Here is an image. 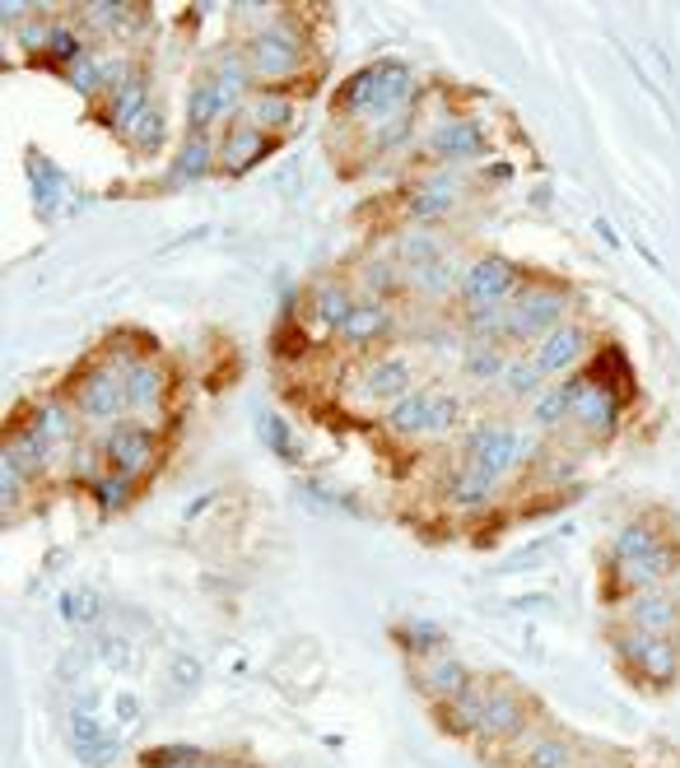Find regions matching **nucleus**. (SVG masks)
Wrapping results in <instances>:
<instances>
[{
	"label": "nucleus",
	"mask_w": 680,
	"mask_h": 768,
	"mask_svg": "<svg viewBox=\"0 0 680 768\" xmlns=\"http://www.w3.org/2000/svg\"><path fill=\"white\" fill-rule=\"evenodd\" d=\"M359 279H363V285H369L373 293H392L401 275H396V266H392V261H363Z\"/></svg>",
	"instance_id": "de8ad7c7"
},
{
	"label": "nucleus",
	"mask_w": 680,
	"mask_h": 768,
	"mask_svg": "<svg viewBox=\"0 0 680 768\" xmlns=\"http://www.w3.org/2000/svg\"><path fill=\"white\" fill-rule=\"evenodd\" d=\"M401 638H406V648H410L415 657H425V648H433V643H439V628H433V624H410Z\"/></svg>",
	"instance_id": "3c124183"
},
{
	"label": "nucleus",
	"mask_w": 680,
	"mask_h": 768,
	"mask_svg": "<svg viewBox=\"0 0 680 768\" xmlns=\"http://www.w3.org/2000/svg\"><path fill=\"white\" fill-rule=\"evenodd\" d=\"M164 392H168V377L159 363H135V369L127 373V406L131 410H141V415H154L164 406Z\"/></svg>",
	"instance_id": "4be33fe9"
},
{
	"label": "nucleus",
	"mask_w": 680,
	"mask_h": 768,
	"mask_svg": "<svg viewBox=\"0 0 680 768\" xmlns=\"http://www.w3.org/2000/svg\"><path fill=\"white\" fill-rule=\"evenodd\" d=\"M33 196H38L43 209H51V205H57V196H61V172L43 168L38 159H33Z\"/></svg>",
	"instance_id": "a18cd8bd"
},
{
	"label": "nucleus",
	"mask_w": 680,
	"mask_h": 768,
	"mask_svg": "<svg viewBox=\"0 0 680 768\" xmlns=\"http://www.w3.org/2000/svg\"><path fill=\"white\" fill-rule=\"evenodd\" d=\"M624 610H630V628H643V634H657V638L680 624V601L671 597V591H661V587L639 591Z\"/></svg>",
	"instance_id": "ddd939ff"
},
{
	"label": "nucleus",
	"mask_w": 680,
	"mask_h": 768,
	"mask_svg": "<svg viewBox=\"0 0 680 768\" xmlns=\"http://www.w3.org/2000/svg\"><path fill=\"white\" fill-rule=\"evenodd\" d=\"M392 331H396V317L382 303H355V312L341 326V340L345 345H373L382 336H392Z\"/></svg>",
	"instance_id": "412c9836"
},
{
	"label": "nucleus",
	"mask_w": 680,
	"mask_h": 768,
	"mask_svg": "<svg viewBox=\"0 0 680 768\" xmlns=\"http://www.w3.org/2000/svg\"><path fill=\"white\" fill-rule=\"evenodd\" d=\"M396 256L406 261L410 271H420V266H429V261L443 256V238L433 233V229H425V224H420V229H406V233L396 238Z\"/></svg>",
	"instance_id": "c756f323"
},
{
	"label": "nucleus",
	"mask_w": 680,
	"mask_h": 768,
	"mask_svg": "<svg viewBox=\"0 0 680 768\" xmlns=\"http://www.w3.org/2000/svg\"><path fill=\"white\" fill-rule=\"evenodd\" d=\"M75 406L84 419H117L127 410V377L117 369H98V373H84L80 387H75Z\"/></svg>",
	"instance_id": "6e6552de"
},
{
	"label": "nucleus",
	"mask_w": 680,
	"mask_h": 768,
	"mask_svg": "<svg viewBox=\"0 0 680 768\" xmlns=\"http://www.w3.org/2000/svg\"><path fill=\"white\" fill-rule=\"evenodd\" d=\"M578 387L583 382H564V387H546L536 396V406H532V419L540 429H550V424H560V419L573 410V400H578Z\"/></svg>",
	"instance_id": "473e14b6"
},
{
	"label": "nucleus",
	"mask_w": 680,
	"mask_h": 768,
	"mask_svg": "<svg viewBox=\"0 0 680 768\" xmlns=\"http://www.w3.org/2000/svg\"><path fill=\"white\" fill-rule=\"evenodd\" d=\"M127 75H131L127 61H121V57H98V51H84V57H80L75 65H65V80H71L84 98L117 94Z\"/></svg>",
	"instance_id": "9d476101"
},
{
	"label": "nucleus",
	"mask_w": 680,
	"mask_h": 768,
	"mask_svg": "<svg viewBox=\"0 0 680 768\" xmlns=\"http://www.w3.org/2000/svg\"><path fill=\"white\" fill-rule=\"evenodd\" d=\"M499 382H503V396H540L546 392V373H540L536 359H513L509 373Z\"/></svg>",
	"instance_id": "c9c22d12"
},
{
	"label": "nucleus",
	"mask_w": 680,
	"mask_h": 768,
	"mask_svg": "<svg viewBox=\"0 0 680 768\" xmlns=\"http://www.w3.org/2000/svg\"><path fill=\"white\" fill-rule=\"evenodd\" d=\"M261 439H266L271 452H281V457H299V443H294V433H289L285 419L261 415Z\"/></svg>",
	"instance_id": "79ce46f5"
},
{
	"label": "nucleus",
	"mask_w": 680,
	"mask_h": 768,
	"mask_svg": "<svg viewBox=\"0 0 680 768\" xmlns=\"http://www.w3.org/2000/svg\"><path fill=\"white\" fill-rule=\"evenodd\" d=\"M573 415H578V424L587 433L606 439V433H616V424H620V400L610 387H601V382H583L578 400H573Z\"/></svg>",
	"instance_id": "f8f14e48"
},
{
	"label": "nucleus",
	"mask_w": 680,
	"mask_h": 768,
	"mask_svg": "<svg viewBox=\"0 0 680 768\" xmlns=\"http://www.w3.org/2000/svg\"><path fill=\"white\" fill-rule=\"evenodd\" d=\"M80 14H84V20H90L94 28H117V33H131V28H135V24H127V20H135L131 5H84Z\"/></svg>",
	"instance_id": "a19ab883"
},
{
	"label": "nucleus",
	"mask_w": 680,
	"mask_h": 768,
	"mask_svg": "<svg viewBox=\"0 0 680 768\" xmlns=\"http://www.w3.org/2000/svg\"><path fill=\"white\" fill-rule=\"evenodd\" d=\"M485 182H509V164H490L485 168Z\"/></svg>",
	"instance_id": "864d4df0"
},
{
	"label": "nucleus",
	"mask_w": 680,
	"mask_h": 768,
	"mask_svg": "<svg viewBox=\"0 0 680 768\" xmlns=\"http://www.w3.org/2000/svg\"><path fill=\"white\" fill-rule=\"evenodd\" d=\"M569 764H573V749L560 736H540L527 755V768H569Z\"/></svg>",
	"instance_id": "ea45409f"
},
{
	"label": "nucleus",
	"mask_w": 680,
	"mask_h": 768,
	"mask_svg": "<svg viewBox=\"0 0 680 768\" xmlns=\"http://www.w3.org/2000/svg\"><path fill=\"white\" fill-rule=\"evenodd\" d=\"M527 731V704L513 689H490L485 698V718H480V736H517Z\"/></svg>",
	"instance_id": "a211bd4d"
},
{
	"label": "nucleus",
	"mask_w": 680,
	"mask_h": 768,
	"mask_svg": "<svg viewBox=\"0 0 680 768\" xmlns=\"http://www.w3.org/2000/svg\"><path fill=\"white\" fill-rule=\"evenodd\" d=\"M215 164H219V154H215V145H211V135H187V145L178 149V159H172V168H168V187H191V182H201Z\"/></svg>",
	"instance_id": "aec40b11"
},
{
	"label": "nucleus",
	"mask_w": 680,
	"mask_h": 768,
	"mask_svg": "<svg viewBox=\"0 0 680 768\" xmlns=\"http://www.w3.org/2000/svg\"><path fill=\"white\" fill-rule=\"evenodd\" d=\"M61 610H65V620H71V624H90L98 615V597H94V591H65Z\"/></svg>",
	"instance_id": "49530a36"
},
{
	"label": "nucleus",
	"mask_w": 680,
	"mask_h": 768,
	"mask_svg": "<svg viewBox=\"0 0 680 768\" xmlns=\"http://www.w3.org/2000/svg\"><path fill=\"white\" fill-rule=\"evenodd\" d=\"M219 117H234L229 98L219 94V84H215V80L196 84V89H191V98H187V121H191V135H205V127H211V121H219Z\"/></svg>",
	"instance_id": "393cba45"
},
{
	"label": "nucleus",
	"mask_w": 680,
	"mask_h": 768,
	"mask_svg": "<svg viewBox=\"0 0 680 768\" xmlns=\"http://www.w3.org/2000/svg\"><path fill=\"white\" fill-rule=\"evenodd\" d=\"M75 749H80V759H84V764H94V768L112 764V755H117V745H112L108 736H103L98 722L90 718V712H75Z\"/></svg>",
	"instance_id": "7c9ffc66"
},
{
	"label": "nucleus",
	"mask_w": 680,
	"mask_h": 768,
	"mask_svg": "<svg viewBox=\"0 0 680 768\" xmlns=\"http://www.w3.org/2000/svg\"><path fill=\"white\" fill-rule=\"evenodd\" d=\"M616 648L624 661H634V667L653 680V685H667V680L676 675V648L667 638H657V634H643V628H624V634L616 638Z\"/></svg>",
	"instance_id": "423d86ee"
},
{
	"label": "nucleus",
	"mask_w": 680,
	"mask_h": 768,
	"mask_svg": "<svg viewBox=\"0 0 680 768\" xmlns=\"http://www.w3.org/2000/svg\"><path fill=\"white\" fill-rule=\"evenodd\" d=\"M38 439L57 452V447H65L75 439V424H71V415H65V406H57V400H43L38 410H33V424H28Z\"/></svg>",
	"instance_id": "c85d7f7f"
},
{
	"label": "nucleus",
	"mask_w": 680,
	"mask_h": 768,
	"mask_svg": "<svg viewBox=\"0 0 680 768\" xmlns=\"http://www.w3.org/2000/svg\"><path fill=\"white\" fill-rule=\"evenodd\" d=\"M569 299L560 289H522L517 299L503 308V340H546L554 326H564Z\"/></svg>",
	"instance_id": "f03ea898"
},
{
	"label": "nucleus",
	"mask_w": 680,
	"mask_h": 768,
	"mask_svg": "<svg viewBox=\"0 0 680 768\" xmlns=\"http://www.w3.org/2000/svg\"><path fill=\"white\" fill-rule=\"evenodd\" d=\"M470 685V675H466V667L457 657H433L429 661V671H425V689L433 694V698H452L457 689H466Z\"/></svg>",
	"instance_id": "2f4dec72"
},
{
	"label": "nucleus",
	"mask_w": 680,
	"mask_h": 768,
	"mask_svg": "<svg viewBox=\"0 0 680 768\" xmlns=\"http://www.w3.org/2000/svg\"><path fill=\"white\" fill-rule=\"evenodd\" d=\"M429 149L439 154V159L466 164V159H476V154L485 149V135H480L476 121H443V127L429 135Z\"/></svg>",
	"instance_id": "6ab92c4d"
},
{
	"label": "nucleus",
	"mask_w": 680,
	"mask_h": 768,
	"mask_svg": "<svg viewBox=\"0 0 680 768\" xmlns=\"http://www.w3.org/2000/svg\"><path fill=\"white\" fill-rule=\"evenodd\" d=\"M355 392H359V400H387V410H392L401 396H410V359L406 355L373 359Z\"/></svg>",
	"instance_id": "1a4fd4ad"
},
{
	"label": "nucleus",
	"mask_w": 680,
	"mask_h": 768,
	"mask_svg": "<svg viewBox=\"0 0 680 768\" xmlns=\"http://www.w3.org/2000/svg\"><path fill=\"white\" fill-rule=\"evenodd\" d=\"M285 121H289V103H285V98H275V94L248 98V127H257V131H281Z\"/></svg>",
	"instance_id": "e433bc0d"
},
{
	"label": "nucleus",
	"mask_w": 680,
	"mask_h": 768,
	"mask_svg": "<svg viewBox=\"0 0 680 768\" xmlns=\"http://www.w3.org/2000/svg\"><path fill=\"white\" fill-rule=\"evenodd\" d=\"M490 494H494V480H485L480 470H470V466H462L457 476H452V484H448V503H452V508H480Z\"/></svg>",
	"instance_id": "72a5a7b5"
},
{
	"label": "nucleus",
	"mask_w": 680,
	"mask_h": 768,
	"mask_svg": "<svg viewBox=\"0 0 680 768\" xmlns=\"http://www.w3.org/2000/svg\"><path fill=\"white\" fill-rule=\"evenodd\" d=\"M597 233H601V238H606V242H610V248H620V238H616V233H610V224H606V219H601V224H597Z\"/></svg>",
	"instance_id": "5fc2aeb1"
},
{
	"label": "nucleus",
	"mask_w": 680,
	"mask_h": 768,
	"mask_svg": "<svg viewBox=\"0 0 680 768\" xmlns=\"http://www.w3.org/2000/svg\"><path fill=\"white\" fill-rule=\"evenodd\" d=\"M485 694L480 685H466V689H457L452 698H443V727L448 731H480V718H485Z\"/></svg>",
	"instance_id": "b1692460"
},
{
	"label": "nucleus",
	"mask_w": 680,
	"mask_h": 768,
	"mask_svg": "<svg viewBox=\"0 0 680 768\" xmlns=\"http://www.w3.org/2000/svg\"><path fill=\"white\" fill-rule=\"evenodd\" d=\"M583 349H587V331L578 326V322H564V326H554L546 340L536 345V363H540V373L546 377H560V373H569L573 363L583 359Z\"/></svg>",
	"instance_id": "9b49d317"
},
{
	"label": "nucleus",
	"mask_w": 680,
	"mask_h": 768,
	"mask_svg": "<svg viewBox=\"0 0 680 768\" xmlns=\"http://www.w3.org/2000/svg\"><path fill=\"white\" fill-rule=\"evenodd\" d=\"M462 275H466V271H457V261L439 256V261H429V266L410 271V285L420 289L425 299H448L452 289H462Z\"/></svg>",
	"instance_id": "bb28decb"
},
{
	"label": "nucleus",
	"mask_w": 680,
	"mask_h": 768,
	"mask_svg": "<svg viewBox=\"0 0 680 768\" xmlns=\"http://www.w3.org/2000/svg\"><path fill=\"white\" fill-rule=\"evenodd\" d=\"M20 461H10L5 457V470H0V499H5V513H14L20 508V494H24V484H20Z\"/></svg>",
	"instance_id": "09e8293b"
},
{
	"label": "nucleus",
	"mask_w": 680,
	"mask_h": 768,
	"mask_svg": "<svg viewBox=\"0 0 680 768\" xmlns=\"http://www.w3.org/2000/svg\"><path fill=\"white\" fill-rule=\"evenodd\" d=\"M620 568V578L630 583V587H639V591H648V587H657L667 573L676 568V550L671 545H657L653 554H643V559H634V564H616Z\"/></svg>",
	"instance_id": "a878e982"
},
{
	"label": "nucleus",
	"mask_w": 680,
	"mask_h": 768,
	"mask_svg": "<svg viewBox=\"0 0 680 768\" xmlns=\"http://www.w3.org/2000/svg\"><path fill=\"white\" fill-rule=\"evenodd\" d=\"M117 712H121V722H131L135 712H141V704H135L131 694H121V698H117Z\"/></svg>",
	"instance_id": "603ef678"
},
{
	"label": "nucleus",
	"mask_w": 680,
	"mask_h": 768,
	"mask_svg": "<svg viewBox=\"0 0 680 768\" xmlns=\"http://www.w3.org/2000/svg\"><path fill=\"white\" fill-rule=\"evenodd\" d=\"M350 312H355V293L345 289V285H318V289H312L308 322H312L318 336H326V331H336V336H341V326H345Z\"/></svg>",
	"instance_id": "f3484780"
},
{
	"label": "nucleus",
	"mask_w": 680,
	"mask_h": 768,
	"mask_svg": "<svg viewBox=\"0 0 680 768\" xmlns=\"http://www.w3.org/2000/svg\"><path fill=\"white\" fill-rule=\"evenodd\" d=\"M47 57L51 61H61V65H75L84 57V43H80V33L71 24H51V43H47Z\"/></svg>",
	"instance_id": "58836bf2"
},
{
	"label": "nucleus",
	"mask_w": 680,
	"mask_h": 768,
	"mask_svg": "<svg viewBox=\"0 0 680 768\" xmlns=\"http://www.w3.org/2000/svg\"><path fill=\"white\" fill-rule=\"evenodd\" d=\"M661 545V540L653 536V527H643V521H630V527H620L616 531V564H634V559H643V554H653Z\"/></svg>",
	"instance_id": "f704fd0d"
},
{
	"label": "nucleus",
	"mask_w": 680,
	"mask_h": 768,
	"mask_svg": "<svg viewBox=\"0 0 680 768\" xmlns=\"http://www.w3.org/2000/svg\"><path fill=\"white\" fill-rule=\"evenodd\" d=\"M94 494H98L103 508H121V503H127V494H131V480H121V476H103V480L94 484Z\"/></svg>",
	"instance_id": "8fccbe9b"
},
{
	"label": "nucleus",
	"mask_w": 680,
	"mask_h": 768,
	"mask_svg": "<svg viewBox=\"0 0 680 768\" xmlns=\"http://www.w3.org/2000/svg\"><path fill=\"white\" fill-rule=\"evenodd\" d=\"M164 131H168V121H164V112L159 108H150L141 121H135V131L127 135L135 149L141 154H154V149H164Z\"/></svg>",
	"instance_id": "4c0bfd02"
},
{
	"label": "nucleus",
	"mask_w": 680,
	"mask_h": 768,
	"mask_svg": "<svg viewBox=\"0 0 680 768\" xmlns=\"http://www.w3.org/2000/svg\"><path fill=\"white\" fill-rule=\"evenodd\" d=\"M429 410H433V392H410L401 396L396 406L387 410V429L401 433V439H420V433H429Z\"/></svg>",
	"instance_id": "5701e85b"
},
{
	"label": "nucleus",
	"mask_w": 680,
	"mask_h": 768,
	"mask_svg": "<svg viewBox=\"0 0 680 768\" xmlns=\"http://www.w3.org/2000/svg\"><path fill=\"white\" fill-rule=\"evenodd\" d=\"M103 457L112 461V476L135 480L154 461V433L145 424H117L108 439H103Z\"/></svg>",
	"instance_id": "0eeeda50"
},
{
	"label": "nucleus",
	"mask_w": 680,
	"mask_h": 768,
	"mask_svg": "<svg viewBox=\"0 0 680 768\" xmlns=\"http://www.w3.org/2000/svg\"><path fill=\"white\" fill-rule=\"evenodd\" d=\"M150 108H154V103H150V80H145V75H135V70H131V75L121 80V89L112 94L108 127H112L117 135H131V131H135V121H141Z\"/></svg>",
	"instance_id": "2eb2a0df"
},
{
	"label": "nucleus",
	"mask_w": 680,
	"mask_h": 768,
	"mask_svg": "<svg viewBox=\"0 0 680 768\" xmlns=\"http://www.w3.org/2000/svg\"><path fill=\"white\" fill-rule=\"evenodd\" d=\"M457 196H462L457 172H433V178L410 196V219H415V224H433V219H443V215H452Z\"/></svg>",
	"instance_id": "4468645a"
},
{
	"label": "nucleus",
	"mask_w": 680,
	"mask_h": 768,
	"mask_svg": "<svg viewBox=\"0 0 680 768\" xmlns=\"http://www.w3.org/2000/svg\"><path fill=\"white\" fill-rule=\"evenodd\" d=\"M509 355H503V345H485V340H466V349H462V373L466 377H503L509 373Z\"/></svg>",
	"instance_id": "cd10ccee"
},
{
	"label": "nucleus",
	"mask_w": 680,
	"mask_h": 768,
	"mask_svg": "<svg viewBox=\"0 0 680 768\" xmlns=\"http://www.w3.org/2000/svg\"><path fill=\"white\" fill-rule=\"evenodd\" d=\"M406 103H410V70L401 61H378L369 70H359L341 89V108L355 117H369V121H387Z\"/></svg>",
	"instance_id": "f257e3e1"
},
{
	"label": "nucleus",
	"mask_w": 680,
	"mask_h": 768,
	"mask_svg": "<svg viewBox=\"0 0 680 768\" xmlns=\"http://www.w3.org/2000/svg\"><path fill=\"white\" fill-rule=\"evenodd\" d=\"M522 457H527V443H522V433L513 424H476L470 439L462 443V466L480 470V476L494 484L509 476Z\"/></svg>",
	"instance_id": "7ed1b4c3"
},
{
	"label": "nucleus",
	"mask_w": 680,
	"mask_h": 768,
	"mask_svg": "<svg viewBox=\"0 0 680 768\" xmlns=\"http://www.w3.org/2000/svg\"><path fill=\"white\" fill-rule=\"evenodd\" d=\"M522 285V271L513 266V261H503V256H480V261H470L466 275H462V303L466 308H503L509 299H517V289Z\"/></svg>",
	"instance_id": "20e7f679"
},
{
	"label": "nucleus",
	"mask_w": 680,
	"mask_h": 768,
	"mask_svg": "<svg viewBox=\"0 0 680 768\" xmlns=\"http://www.w3.org/2000/svg\"><path fill=\"white\" fill-rule=\"evenodd\" d=\"M248 65H252V75H261V80H289V75H299V70H303L299 33H294L289 24L261 28L257 38L248 43Z\"/></svg>",
	"instance_id": "39448f33"
},
{
	"label": "nucleus",
	"mask_w": 680,
	"mask_h": 768,
	"mask_svg": "<svg viewBox=\"0 0 680 768\" xmlns=\"http://www.w3.org/2000/svg\"><path fill=\"white\" fill-rule=\"evenodd\" d=\"M266 149H271L266 131L248 127V121H234V131L224 135V145H219V168L224 172H242V168H252L257 159H266Z\"/></svg>",
	"instance_id": "dca6fc26"
},
{
	"label": "nucleus",
	"mask_w": 680,
	"mask_h": 768,
	"mask_svg": "<svg viewBox=\"0 0 680 768\" xmlns=\"http://www.w3.org/2000/svg\"><path fill=\"white\" fill-rule=\"evenodd\" d=\"M457 415H462L457 396H452V392H433V410H429V439H439V433H448L452 424H457Z\"/></svg>",
	"instance_id": "c03bdc74"
},
{
	"label": "nucleus",
	"mask_w": 680,
	"mask_h": 768,
	"mask_svg": "<svg viewBox=\"0 0 680 768\" xmlns=\"http://www.w3.org/2000/svg\"><path fill=\"white\" fill-rule=\"evenodd\" d=\"M145 768H205V755L201 749H187V745H168V749H154Z\"/></svg>",
	"instance_id": "37998d69"
}]
</instances>
